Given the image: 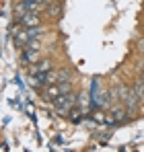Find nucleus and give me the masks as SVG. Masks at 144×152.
Here are the masks:
<instances>
[{
  "label": "nucleus",
  "mask_w": 144,
  "mask_h": 152,
  "mask_svg": "<svg viewBox=\"0 0 144 152\" xmlns=\"http://www.w3.org/2000/svg\"><path fill=\"white\" fill-rule=\"evenodd\" d=\"M54 103H56V107H58L60 113H68L72 109V105H74V95L72 93H62Z\"/></svg>",
  "instance_id": "f257e3e1"
},
{
  "label": "nucleus",
  "mask_w": 144,
  "mask_h": 152,
  "mask_svg": "<svg viewBox=\"0 0 144 152\" xmlns=\"http://www.w3.org/2000/svg\"><path fill=\"white\" fill-rule=\"evenodd\" d=\"M25 27H41V17H39V12H27L23 19H19Z\"/></svg>",
  "instance_id": "f03ea898"
},
{
  "label": "nucleus",
  "mask_w": 144,
  "mask_h": 152,
  "mask_svg": "<svg viewBox=\"0 0 144 152\" xmlns=\"http://www.w3.org/2000/svg\"><path fill=\"white\" fill-rule=\"evenodd\" d=\"M49 70H51L49 60H39L35 66H31V74H48Z\"/></svg>",
  "instance_id": "7ed1b4c3"
},
{
  "label": "nucleus",
  "mask_w": 144,
  "mask_h": 152,
  "mask_svg": "<svg viewBox=\"0 0 144 152\" xmlns=\"http://www.w3.org/2000/svg\"><path fill=\"white\" fill-rule=\"evenodd\" d=\"M60 95H62V86H60V84H49L48 88H46V95H43V97H46L48 101H56Z\"/></svg>",
  "instance_id": "20e7f679"
},
{
  "label": "nucleus",
  "mask_w": 144,
  "mask_h": 152,
  "mask_svg": "<svg viewBox=\"0 0 144 152\" xmlns=\"http://www.w3.org/2000/svg\"><path fill=\"white\" fill-rule=\"evenodd\" d=\"M48 15L51 19H60V15H62V2H49L48 4Z\"/></svg>",
  "instance_id": "39448f33"
},
{
  "label": "nucleus",
  "mask_w": 144,
  "mask_h": 152,
  "mask_svg": "<svg viewBox=\"0 0 144 152\" xmlns=\"http://www.w3.org/2000/svg\"><path fill=\"white\" fill-rule=\"evenodd\" d=\"M111 117H113V121H123L126 119V109L123 107H115L111 111Z\"/></svg>",
  "instance_id": "423d86ee"
},
{
  "label": "nucleus",
  "mask_w": 144,
  "mask_h": 152,
  "mask_svg": "<svg viewBox=\"0 0 144 152\" xmlns=\"http://www.w3.org/2000/svg\"><path fill=\"white\" fill-rule=\"evenodd\" d=\"M95 119H97V121H105V117H103L101 111H97V113H95Z\"/></svg>",
  "instance_id": "0eeeda50"
},
{
  "label": "nucleus",
  "mask_w": 144,
  "mask_h": 152,
  "mask_svg": "<svg viewBox=\"0 0 144 152\" xmlns=\"http://www.w3.org/2000/svg\"><path fill=\"white\" fill-rule=\"evenodd\" d=\"M138 50H140V51H142V53H144V37H142V39H140V41H138Z\"/></svg>",
  "instance_id": "6e6552de"
},
{
  "label": "nucleus",
  "mask_w": 144,
  "mask_h": 152,
  "mask_svg": "<svg viewBox=\"0 0 144 152\" xmlns=\"http://www.w3.org/2000/svg\"><path fill=\"white\" fill-rule=\"evenodd\" d=\"M46 2H48V4H49V2H54V0H46Z\"/></svg>",
  "instance_id": "1a4fd4ad"
}]
</instances>
